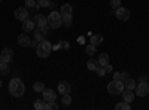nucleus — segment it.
Masks as SVG:
<instances>
[{
  "label": "nucleus",
  "mask_w": 149,
  "mask_h": 110,
  "mask_svg": "<svg viewBox=\"0 0 149 110\" xmlns=\"http://www.w3.org/2000/svg\"><path fill=\"white\" fill-rule=\"evenodd\" d=\"M0 88H2V80H0Z\"/></svg>",
  "instance_id": "obj_41"
},
{
  "label": "nucleus",
  "mask_w": 149,
  "mask_h": 110,
  "mask_svg": "<svg viewBox=\"0 0 149 110\" xmlns=\"http://www.w3.org/2000/svg\"><path fill=\"white\" fill-rule=\"evenodd\" d=\"M72 22H73V17H72V14L70 15H63V24L66 27H70L72 26Z\"/></svg>",
  "instance_id": "obj_24"
},
{
  "label": "nucleus",
  "mask_w": 149,
  "mask_h": 110,
  "mask_svg": "<svg viewBox=\"0 0 149 110\" xmlns=\"http://www.w3.org/2000/svg\"><path fill=\"white\" fill-rule=\"evenodd\" d=\"M122 101H127L131 104L134 101V92L131 89H124L122 91Z\"/></svg>",
  "instance_id": "obj_14"
},
{
  "label": "nucleus",
  "mask_w": 149,
  "mask_h": 110,
  "mask_svg": "<svg viewBox=\"0 0 149 110\" xmlns=\"http://www.w3.org/2000/svg\"><path fill=\"white\" fill-rule=\"evenodd\" d=\"M26 5H27V9H30V8H36L37 2L36 0H26Z\"/></svg>",
  "instance_id": "obj_32"
},
{
  "label": "nucleus",
  "mask_w": 149,
  "mask_h": 110,
  "mask_svg": "<svg viewBox=\"0 0 149 110\" xmlns=\"http://www.w3.org/2000/svg\"><path fill=\"white\" fill-rule=\"evenodd\" d=\"M121 5H122V0H110V8L112 9H118V8H121Z\"/></svg>",
  "instance_id": "obj_29"
},
{
  "label": "nucleus",
  "mask_w": 149,
  "mask_h": 110,
  "mask_svg": "<svg viewBox=\"0 0 149 110\" xmlns=\"http://www.w3.org/2000/svg\"><path fill=\"white\" fill-rule=\"evenodd\" d=\"M90 40H91L93 45L97 46V45H100V43L103 42V36H102V34H91V36H90Z\"/></svg>",
  "instance_id": "obj_18"
},
{
  "label": "nucleus",
  "mask_w": 149,
  "mask_h": 110,
  "mask_svg": "<svg viewBox=\"0 0 149 110\" xmlns=\"http://www.w3.org/2000/svg\"><path fill=\"white\" fill-rule=\"evenodd\" d=\"M115 15H116V18L119 19V21H128L130 19V10L127 9V8H118L116 10H115Z\"/></svg>",
  "instance_id": "obj_8"
},
{
  "label": "nucleus",
  "mask_w": 149,
  "mask_h": 110,
  "mask_svg": "<svg viewBox=\"0 0 149 110\" xmlns=\"http://www.w3.org/2000/svg\"><path fill=\"white\" fill-rule=\"evenodd\" d=\"M29 18V10H27V8H18L17 10H15V19H18V21H24V19H27Z\"/></svg>",
  "instance_id": "obj_11"
},
{
  "label": "nucleus",
  "mask_w": 149,
  "mask_h": 110,
  "mask_svg": "<svg viewBox=\"0 0 149 110\" xmlns=\"http://www.w3.org/2000/svg\"><path fill=\"white\" fill-rule=\"evenodd\" d=\"M58 49H60L58 45H54V46H52V51H58Z\"/></svg>",
  "instance_id": "obj_39"
},
{
  "label": "nucleus",
  "mask_w": 149,
  "mask_h": 110,
  "mask_svg": "<svg viewBox=\"0 0 149 110\" xmlns=\"http://www.w3.org/2000/svg\"><path fill=\"white\" fill-rule=\"evenodd\" d=\"M30 37H29V33H22L18 36V43L21 46H30Z\"/></svg>",
  "instance_id": "obj_15"
},
{
  "label": "nucleus",
  "mask_w": 149,
  "mask_h": 110,
  "mask_svg": "<svg viewBox=\"0 0 149 110\" xmlns=\"http://www.w3.org/2000/svg\"><path fill=\"white\" fill-rule=\"evenodd\" d=\"M34 28H36V24H34V21L33 19H24L22 21V30L26 31V33H30V31H34Z\"/></svg>",
  "instance_id": "obj_12"
},
{
  "label": "nucleus",
  "mask_w": 149,
  "mask_h": 110,
  "mask_svg": "<svg viewBox=\"0 0 149 110\" xmlns=\"http://www.w3.org/2000/svg\"><path fill=\"white\" fill-rule=\"evenodd\" d=\"M58 109V104L55 101H48L45 104V110H57Z\"/></svg>",
  "instance_id": "obj_25"
},
{
  "label": "nucleus",
  "mask_w": 149,
  "mask_h": 110,
  "mask_svg": "<svg viewBox=\"0 0 149 110\" xmlns=\"http://www.w3.org/2000/svg\"><path fill=\"white\" fill-rule=\"evenodd\" d=\"M61 103H63V106H70V104H72V97H70V94H64Z\"/></svg>",
  "instance_id": "obj_26"
},
{
  "label": "nucleus",
  "mask_w": 149,
  "mask_h": 110,
  "mask_svg": "<svg viewBox=\"0 0 149 110\" xmlns=\"http://www.w3.org/2000/svg\"><path fill=\"white\" fill-rule=\"evenodd\" d=\"M98 66H102V67H104L106 64H109V55L106 54V52H103V54H100L98 55Z\"/></svg>",
  "instance_id": "obj_16"
},
{
  "label": "nucleus",
  "mask_w": 149,
  "mask_h": 110,
  "mask_svg": "<svg viewBox=\"0 0 149 110\" xmlns=\"http://www.w3.org/2000/svg\"><path fill=\"white\" fill-rule=\"evenodd\" d=\"M42 100L43 101H55L57 100V92L55 91H52V89H46L45 88V91L42 92Z\"/></svg>",
  "instance_id": "obj_10"
},
{
  "label": "nucleus",
  "mask_w": 149,
  "mask_h": 110,
  "mask_svg": "<svg viewBox=\"0 0 149 110\" xmlns=\"http://www.w3.org/2000/svg\"><path fill=\"white\" fill-rule=\"evenodd\" d=\"M33 21H34V24H36V27L43 28L45 26H48V17H45L43 14H37V15H34Z\"/></svg>",
  "instance_id": "obj_9"
},
{
  "label": "nucleus",
  "mask_w": 149,
  "mask_h": 110,
  "mask_svg": "<svg viewBox=\"0 0 149 110\" xmlns=\"http://www.w3.org/2000/svg\"><path fill=\"white\" fill-rule=\"evenodd\" d=\"M61 15H70L72 12H73V9H72V5H69V3H66V5H63L61 6Z\"/></svg>",
  "instance_id": "obj_21"
},
{
  "label": "nucleus",
  "mask_w": 149,
  "mask_h": 110,
  "mask_svg": "<svg viewBox=\"0 0 149 110\" xmlns=\"http://www.w3.org/2000/svg\"><path fill=\"white\" fill-rule=\"evenodd\" d=\"M37 45H39V42H37V40H36V39H34V40H31V42H30V46H33V48H37Z\"/></svg>",
  "instance_id": "obj_36"
},
{
  "label": "nucleus",
  "mask_w": 149,
  "mask_h": 110,
  "mask_svg": "<svg viewBox=\"0 0 149 110\" xmlns=\"http://www.w3.org/2000/svg\"><path fill=\"white\" fill-rule=\"evenodd\" d=\"M0 2H2V0H0Z\"/></svg>",
  "instance_id": "obj_42"
},
{
  "label": "nucleus",
  "mask_w": 149,
  "mask_h": 110,
  "mask_svg": "<svg viewBox=\"0 0 149 110\" xmlns=\"http://www.w3.org/2000/svg\"><path fill=\"white\" fill-rule=\"evenodd\" d=\"M127 77H128V73H127V71H124V73H122V80H125Z\"/></svg>",
  "instance_id": "obj_38"
},
{
  "label": "nucleus",
  "mask_w": 149,
  "mask_h": 110,
  "mask_svg": "<svg viewBox=\"0 0 149 110\" xmlns=\"http://www.w3.org/2000/svg\"><path fill=\"white\" fill-rule=\"evenodd\" d=\"M33 89H34L36 92H43V91H45V83H43V82H36V83L33 85Z\"/></svg>",
  "instance_id": "obj_23"
},
{
  "label": "nucleus",
  "mask_w": 149,
  "mask_h": 110,
  "mask_svg": "<svg viewBox=\"0 0 149 110\" xmlns=\"http://www.w3.org/2000/svg\"><path fill=\"white\" fill-rule=\"evenodd\" d=\"M95 73H97L98 77H104V76H106V70H104V67H102V66H98V67L95 68Z\"/></svg>",
  "instance_id": "obj_28"
},
{
  "label": "nucleus",
  "mask_w": 149,
  "mask_h": 110,
  "mask_svg": "<svg viewBox=\"0 0 149 110\" xmlns=\"http://www.w3.org/2000/svg\"><path fill=\"white\" fill-rule=\"evenodd\" d=\"M104 70H106V75H107V73H112V71H113V68H112V66H110V63L104 66Z\"/></svg>",
  "instance_id": "obj_35"
},
{
  "label": "nucleus",
  "mask_w": 149,
  "mask_h": 110,
  "mask_svg": "<svg viewBox=\"0 0 149 110\" xmlns=\"http://www.w3.org/2000/svg\"><path fill=\"white\" fill-rule=\"evenodd\" d=\"M98 67V61L97 59H94V58H91V59H88L86 61V68L88 70H91V71H95V68Z\"/></svg>",
  "instance_id": "obj_19"
},
{
  "label": "nucleus",
  "mask_w": 149,
  "mask_h": 110,
  "mask_svg": "<svg viewBox=\"0 0 149 110\" xmlns=\"http://www.w3.org/2000/svg\"><path fill=\"white\" fill-rule=\"evenodd\" d=\"M52 52V45L51 42H48V40H42L39 42V45H37L36 48V54L39 58H48L49 55H51Z\"/></svg>",
  "instance_id": "obj_2"
},
{
  "label": "nucleus",
  "mask_w": 149,
  "mask_h": 110,
  "mask_svg": "<svg viewBox=\"0 0 149 110\" xmlns=\"http://www.w3.org/2000/svg\"><path fill=\"white\" fill-rule=\"evenodd\" d=\"M115 109L116 110H131V104L127 103V101H122V103H118L115 106Z\"/></svg>",
  "instance_id": "obj_22"
},
{
  "label": "nucleus",
  "mask_w": 149,
  "mask_h": 110,
  "mask_svg": "<svg viewBox=\"0 0 149 110\" xmlns=\"http://www.w3.org/2000/svg\"><path fill=\"white\" fill-rule=\"evenodd\" d=\"M0 61H3V63H12L14 61V51L10 48H3V51L0 52Z\"/></svg>",
  "instance_id": "obj_7"
},
{
  "label": "nucleus",
  "mask_w": 149,
  "mask_h": 110,
  "mask_svg": "<svg viewBox=\"0 0 149 110\" xmlns=\"http://www.w3.org/2000/svg\"><path fill=\"white\" fill-rule=\"evenodd\" d=\"M34 109H36V110H42V109H45V101H43V100H37V101L34 103Z\"/></svg>",
  "instance_id": "obj_31"
},
{
  "label": "nucleus",
  "mask_w": 149,
  "mask_h": 110,
  "mask_svg": "<svg viewBox=\"0 0 149 110\" xmlns=\"http://www.w3.org/2000/svg\"><path fill=\"white\" fill-rule=\"evenodd\" d=\"M9 71H10L9 63H3V61H0V75L6 76V75H9Z\"/></svg>",
  "instance_id": "obj_17"
},
{
  "label": "nucleus",
  "mask_w": 149,
  "mask_h": 110,
  "mask_svg": "<svg viewBox=\"0 0 149 110\" xmlns=\"http://www.w3.org/2000/svg\"><path fill=\"white\" fill-rule=\"evenodd\" d=\"M9 92L14 97H21V95H24V92H26V85H24V82L19 77L10 79V82H9Z\"/></svg>",
  "instance_id": "obj_1"
},
{
  "label": "nucleus",
  "mask_w": 149,
  "mask_h": 110,
  "mask_svg": "<svg viewBox=\"0 0 149 110\" xmlns=\"http://www.w3.org/2000/svg\"><path fill=\"white\" fill-rule=\"evenodd\" d=\"M113 79H115V80H122V73L115 71V73H113Z\"/></svg>",
  "instance_id": "obj_33"
},
{
  "label": "nucleus",
  "mask_w": 149,
  "mask_h": 110,
  "mask_svg": "<svg viewBox=\"0 0 149 110\" xmlns=\"http://www.w3.org/2000/svg\"><path fill=\"white\" fill-rule=\"evenodd\" d=\"M70 91H72V88H70V83H69V82L63 80V82H60V83H58V92H60L61 95L70 94Z\"/></svg>",
  "instance_id": "obj_13"
},
{
  "label": "nucleus",
  "mask_w": 149,
  "mask_h": 110,
  "mask_svg": "<svg viewBox=\"0 0 149 110\" xmlns=\"http://www.w3.org/2000/svg\"><path fill=\"white\" fill-rule=\"evenodd\" d=\"M139 82H148L149 83V76H145V75L139 76Z\"/></svg>",
  "instance_id": "obj_34"
},
{
  "label": "nucleus",
  "mask_w": 149,
  "mask_h": 110,
  "mask_svg": "<svg viewBox=\"0 0 149 110\" xmlns=\"http://www.w3.org/2000/svg\"><path fill=\"white\" fill-rule=\"evenodd\" d=\"M95 52H97V46L95 45L90 43L88 46H86V54H88V55H94Z\"/></svg>",
  "instance_id": "obj_27"
},
{
  "label": "nucleus",
  "mask_w": 149,
  "mask_h": 110,
  "mask_svg": "<svg viewBox=\"0 0 149 110\" xmlns=\"http://www.w3.org/2000/svg\"><path fill=\"white\" fill-rule=\"evenodd\" d=\"M49 26H45L43 28H40V27H37V28H34V31H33V34H34V39L37 40V42H42V40H45V37H46V33L49 31Z\"/></svg>",
  "instance_id": "obj_6"
},
{
  "label": "nucleus",
  "mask_w": 149,
  "mask_h": 110,
  "mask_svg": "<svg viewBox=\"0 0 149 110\" xmlns=\"http://www.w3.org/2000/svg\"><path fill=\"white\" fill-rule=\"evenodd\" d=\"M125 89V86H124V83H122V80H112V82H109L107 83V91H109V94H112V95H119V94H122V91Z\"/></svg>",
  "instance_id": "obj_4"
},
{
  "label": "nucleus",
  "mask_w": 149,
  "mask_h": 110,
  "mask_svg": "<svg viewBox=\"0 0 149 110\" xmlns=\"http://www.w3.org/2000/svg\"><path fill=\"white\" fill-rule=\"evenodd\" d=\"M78 42H79L81 45H84V43H85V37H84V36H81V37L78 39Z\"/></svg>",
  "instance_id": "obj_37"
},
{
  "label": "nucleus",
  "mask_w": 149,
  "mask_h": 110,
  "mask_svg": "<svg viewBox=\"0 0 149 110\" xmlns=\"http://www.w3.org/2000/svg\"><path fill=\"white\" fill-rule=\"evenodd\" d=\"M136 95L137 97H146L149 94V83L148 82H139L136 85Z\"/></svg>",
  "instance_id": "obj_5"
},
{
  "label": "nucleus",
  "mask_w": 149,
  "mask_h": 110,
  "mask_svg": "<svg viewBox=\"0 0 149 110\" xmlns=\"http://www.w3.org/2000/svg\"><path fill=\"white\" fill-rule=\"evenodd\" d=\"M58 46H60V49H69L70 43H69L67 40H60V42H58Z\"/></svg>",
  "instance_id": "obj_30"
},
{
  "label": "nucleus",
  "mask_w": 149,
  "mask_h": 110,
  "mask_svg": "<svg viewBox=\"0 0 149 110\" xmlns=\"http://www.w3.org/2000/svg\"><path fill=\"white\" fill-rule=\"evenodd\" d=\"M48 26L51 28H60L63 26V15H61V12L52 10L48 15Z\"/></svg>",
  "instance_id": "obj_3"
},
{
  "label": "nucleus",
  "mask_w": 149,
  "mask_h": 110,
  "mask_svg": "<svg viewBox=\"0 0 149 110\" xmlns=\"http://www.w3.org/2000/svg\"><path fill=\"white\" fill-rule=\"evenodd\" d=\"M36 2H37V3H40V2H43V0H36Z\"/></svg>",
  "instance_id": "obj_40"
},
{
  "label": "nucleus",
  "mask_w": 149,
  "mask_h": 110,
  "mask_svg": "<svg viewBox=\"0 0 149 110\" xmlns=\"http://www.w3.org/2000/svg\"><path fill=\"white\" fill-rule=\"evenodd\" d=\"M136 85H137V83H136L134 82V79H130V77H127L125 80H124V86H125V89H134L136 88Z\"/></svg>",
  "instance_id": "obj_20"
}]
</instances>
